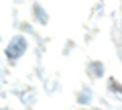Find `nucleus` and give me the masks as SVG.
Returning a JSON list of instances; mask_svg holds the SVG:
<instances>
[{
    "label": "nucleus",
    "mask_w": 122,
    "mask_h": 110,
    "mask_svg": "<svg viewBox=\"0 0 122 110\" xmlns=\"http://www.w3.org/2000/svg\"><path fill=\"white\" fill-rule=\"evenodd\" d=\"M25 49H26V39L25 37H14L8 43V47H6V57L10 61H16L22 53H25Z\"/></svg>",
    "instance_id": "f257e3e1"
}]
</instances>
